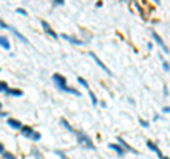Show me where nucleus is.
<instances>
[{
  "mask_svg": "<svg viewBox=\"0 0 170 159\" xmlns=\"http://www.w3.org/2000/svg\"><path fill=\"white\" fill-rule=\"evenodd\" d=\"M52 81L56 82V85L60 89H63V91H65V93L74 94V95H77V97H81V93H79V91H77L75 88H70V87H67V80H65V77H63V75L54 74V75H52Z\"/></svg>",
  "mask_w": 170,
  "mask_h": 159,
  "instance_id": "1",
  "label": "nucleus"
},
{
  "mask_svg": "<svg viewBox=\"0 0 170 159\" xmlns=\"http://www.w3.org/2000/svg\"><path fill=\"white\" fill-rule=\"evenodd\" d=\"M77 137H78V142H79V145H81L82 148L91 149V151H94V149H95V146H94V144H92V141L88 138V135H85L84 132H77Z\"/></svg>",
  "mask_w": 170,
  "mask_h": 159,
  "instance_id": "2",
  "label": "nucleus"
},
{
  "mask_svg": "<svg viewBox=\"0 0 170 159\" xmlns=\"http://www.w3.org/2000/svg\"><path fill=\"white\" fill-rule=\"evenodd\" d=\"M21 132L24 137L30 138V139H33V141H38L41 138V135L38 132H36V131H33L30 126H21Z\"/></svg>",
  "mask_w": 170,
  "mask_h": 159,
  "instance_id": "3",
  "label": "nucleus"
},
{
  "mask_svg": "<svg viewBox=\"0 0 170 159\" xmlns=\"http://www.w3.org/2000/svg\"><path fill=\"white\" fill-rule=\"evenodd\" d=\"M89 56H91V57H92L94 60H95V63L98 64V66H99L101 68H102V70H104V71H105V73H106L108 75H112V73H111V71H109V68H108V67L105 66V64L102 63V61H101V60H99V57L96 56L95 53H92V51H91V53H89Z\"/></svg>",
  "mask_w": 170,
  "mask_h": 159,
  "instance_id": "4",
  "label": "nucleus"
},
{
  "mask_svg": "<svg viewBox=\"0 0 170 159\" xmlns=\"http://www.w3.org/2000/svg\"><path fill=\"white\" fill-rule=\"evenodd\" d=\"M41 24H43V27H44V30H45V31H47L48 34H50V36H51L52 38H56V40H57V38H58V36H57V34H56V31H54V30H52L51 27L48 26V23H47V22H44V20H41Z\"/></svg>",
  "mask_w": 170,
  "mask_h": 159,
  "instance_id": "5",
  "label": "nucleus"
},
{
  "mask_svg": "<svg viewBox=\"0 0 170 159\" xmlns=\"http://www.w3.org/2000/svg\"><path fill=\"white\" fill-rule=\"evenodd\" d=\"M148 146H149V148H150V149H152V151H153V152H156V153H157V156H159L160 159H167V158H164V156L162 155V152H160V149L157 148V146H156V145L153 144V142H152V141H148Z\"/></svg>",
  "mask_w": 170,
  "mask_h": 159,
  "instance_id": "6",
  "label": "nucleus"
},
{
  "mask_svg": "<svg viewBox=\"0 0 170 159\" xmlns=\"http://www.w3.org/2000/svg\"><path fill=\"white\" fill-rule=\"evenodd\" d=\"M7 124H9V126H11V128H14V129H20L21 128V122L20 121H17V119H13V118H10V119H7Z\"/></svg>",
  "mask_w": 170,
  "mask_h": 159,
  "instance_id": "7",
  "label": "nucleus"
},
{
  "mask_svg": "<svg viewBox=\"0 0 170 159\" xmlns=\"http://www.w3.org/2000/svg\"><path fill=\"white\" fill-rule=\"evenodd\" d=\"M152 36H153V38H155V40L157 41V43H159V46H160V47H162L163 50H164V53H169V50H167V47H166V46H164V43H163V40H162V38H160V36H157V34H156L155 31L152 33Z\"/></svg>",
  "mask_w": 170,
  "mask_h": 159,
  "instance_id": "8",
  "label": "nucleus"
},
{
  "mask_svg": "<svg viewBox=\"0 0 170 159\" xmlns=\"http://www.w3.org/2000/svg\"><path fill=\"white\" fill-rule=\"evenodd\" d=\"M118 142H119L121 145H123V146H125L126 151H130V152H133V153H137L136 149H133L132 146H129V145H128V142H126V141L123 139V138H119V137H118Z\"/></svg>",
  "mask_w": 170,
  "mask_h": 159,
  "instance_id": "9",
  "label": "nucleus"
},
{
  "mask_svg": "<svg viewBox=\"0 0 170 159\" xmlns=\"http://www.w3.org/2000/svg\"><path fill=\"white\" fill-rule=\"evenodd\" d=\"M0 46L3 48H6V50H10V43H9V40L6 37H3V36H0Z\"/></svg>",
  "mask_w": 170,
  "mask_h": 159,
  "instance_id": "10",
  "label": "nucleus"
},
{
  "mask_svg": "<svg viewBox=\"0 0 170 159\" xmlns=\"http://www.w3.org/2000/svg\"><path fill=\"white\" fill-rule=\"evenodd\" d=\"M9 29H10L11 31H13V33L16 34V37H19L20 40L23 41V43H27V38L24 37V36H21V34H20V33H19V31H17V30H16V29H13V27H9Z\"/></svg>",
  "mask_w": 170,
  "mask_h": 159,
  "instance_id": "11",
  "label": "nucleus"
},
{
  "mask_svg": "<svg viewBox=\"0 0 170 159\" xmlns=\"http://www.w3.org/2000/svg\"><path fill=\"white\" fill-rule=\"evenodd\" d=\"M63 38H65V40L71 41V43H74V44H82V41H81V40H77V38H72V37H70V36H67V34H63Z\"/></svg>",
  "mask_w": 170,
  "mask_h": 159,
  "instance_id": "12",
  "label": "nucleus"
},
{
  "mask_svg": "<svg viewBox=\"0 0 170 159\" xmlns=\"http://www.w3.org/2000/svg\"><path fill=\"white\" fill-rule=\"evenodd\" d=\"M109 148L111 149H114L115 152H118L119 155H123V149L121 148V146H119V145H115V144H111L109 145Z\"/></svg>",
  "mask_w": 170,
  "mask_h": 159,
  "instance_id": "13",
  "label": "nucleus"
},
{
  "mask_svg": "<svg viewBox=\"0 0 170 159\" xmlns=\"http://www.w3.org/2000/svg\"><path fill=\"white\" fill-rule=\"evenodd\" d=\"M61 124H63L64 126H65L67 129L70 131V132H74V129H72V128H71V125L70 124H68V122H67V119H64V118H61Z\"/></svg>",
  "mask_w": 170,
  "mask_h": 159,
  "instance_id": "14",
  "label": "nucleus"
},
{
  "mask_svg": "<svg viewBox=\"0 0 170 159\" xmlns=\"http://www.w3.org/2000/svg\"><path fill=\"white\" fill-rule=\"evenodd\" d=\"M9 94H11V95H17V97L23 95V93L20 91V89H9Z\"/></svg>",
  "mask_w": 170,
  "mask_h": 159,
  "instance_id": "15",
  "label": "nucleus"
},
{
  "mask_svg": "<svg viewBox=\"0 0 170 159\" xmlns=\"http://www.w3.org/2000/svg\"><path fill=\"white\" fill-rule=\"evenodd\" d=\"M3 158L4 159H16L14 155H13V153H10V152H3Z\"/></svg>",
  "mask_w": 170,
  "mask_h": 159,
  "instance_id": "16",
  "label": "nucleus"
},
{
  "mask_svg": "<svg viewBox=\"0 0 170 159\" xmlns=\"http://www.w3.org/2000/svg\"><path fill=\"white\" fill-rule=\"evenodd\" d=\"M78 82H79V84H81V85H84L85 88H88V82L85 81V80H84V78H82V77H78Z\"/></svg>",
  "mask_w": 170,
  "mask_h": 159,
  "instance_id": "17",
  "label": "nucleus"
},
{
  "mask_svg": "<svg viewBox=\"0 0 170 159\" xmlns=\"http://www.w3.org/2000/svg\"><path fill=\"white\" fill-rule=\"evenodd\" d=\"M3 91H7V84L6 82H0V93Z\"/></svg>",
  "mask_w": 170,
  "mask_h": 159,
  "instance_id": "18",
  "label": "nucleus"
},
{
  "mask_svg": "<svg viewBox=\"0 0 170 159\" xmlns=\"http://www.w3.org/2000/svg\"><path fill=\"white\" fill-rule=\"evenodd\" d=\"M89 97H91V100H92L94 105H96V104H98V101H96V98H95V95H94L92 91H89Z\"/></svg>",
  "mask_w": 170,
  "mask_h": 159,
  "instance_id": "19",
  "label": "nucleus"
},
{
  "mask_svg": "<svg viewBox=\"0 0 170 159\" xmlns=\"http://www.w3.org/2000/svg\"><path fill=\"white\" fill-rule=\"evenodd\" d=\"M56 153L60 156V158H63V159H68V158H67V155H65V153H63L61 151H56Z\"/></svg>",
  "mask_w": 170,
  "mask_h": 159,
  "instance_id": "20",
  "label": "nucleus"
},
{
  "mask_svg": "<svg viewBox=\"0 0 170 159\" xmlns=\"http://www.w3.org/2000/svg\"><path fill=\"white\" fill-rule=\"evenodd\" d=\"M17 13H20V14H23V16H27V13L23 9H17Z\"/></svg>",
  "mask_w": 170,
  "mask_h": 159,
  "instance_id": "21",
  "label": "nucleus"
},
{
  "mask_svg": "<svg viewBox=\"0 0 170 159\" xmlns=\"http://www.w3.org/2000/svg\"><path fill=\"white\" fill-rule=\"evenodd\" d=\"M0 27H2V29H9L7 24H4V23L2 22V20H0Z\"/></svg>",
  "mask_w": 170,
  "mask_h": 159,
  "instance_id": "22",
  "label": "nucleus"
},
{
  "mask_svg": "<svg viewBox=\"0 0 170 159\" xmlns=\"http://www.w3.org/2000/svg\"><path fill=\"white\" fill-rule=\"evenodd\" d=\"M163 68H164V71H169V64H167V63H163Z\"/></svg>",
  "mask_w": 170,
  "mask_h": 159,
  "instance_id": "23",
  "label": "nucleus"
},
{
  "mask_svg": "<svg viewBox=\"0 0 170 159\" xmlns=\"http://www.w3.org/2000/svg\"><path fill=\"white\" fill-rule=\"evenodd\" d=\"M139 121H141V124L143 126H149V122H146V121H142V119H139Z\"/></svg>",
  "mask_w": 170,
  "mask_h": 159,
  "instance_id": "24",
  "label": "nucleus"
},
{
  "mask_svg": "<svg viewBox=\"0 0 170 159\" xmlns=\"http://www.w3.org/2000/svg\"><path fill=\"white\" fill-rule=\"evenodd\" d=\"M3 152H4V146H3V144L0 142V153H3Z\"/></svg>",
  "mask_w": 170,
  "mask_h": 159,
  "instance_id": "25",
  "label": "nucleus"
},
{
  "mask_svg": "<svg viewBox=\"0 0 170 159\" xmlns=\"http://www.w3.org/2000/svg\"><path fill=\"white\" fill-rule=\"evenodd\" d=\"M64 2H61V0H56V4H63Z\"/></svg>",
  "mask_w": 170,
  "mask_h": 159,
  "instance_id": "26",
  "label": "nucleus"
},
{
  "mask_svg": "<svg viewBox=\"0 0 170 159\" xmlns=\"http://www.w3.org/2000/svg\"><path fill=\"white\" fill-rule=\"evenodd\" d=\"M4 115H6V114H3V112L0 111V117H4Z\"/></svg>",
  "mask_w": 170,
  "mask_h": 159,
  "instance_id": "27",
  "label": "nucleus"
},
{
  "mask_svg": "<svg viewBox=\"0 0 170 159\" xmlns=\"http://www.w3.org/2000/svg\"><path fill=\"white\" fill-rule=\"evenodd\" d=\"M0 107H2V104H0Z\"/></svg>",
  "mask_w": 170,
  "mask_h": 159,
  "instance_id": "28",
  "label": "nucleus"
}]
</instances>
